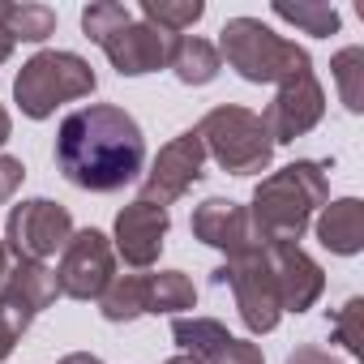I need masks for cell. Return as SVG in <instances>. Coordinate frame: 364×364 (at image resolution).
<instances>
[{
	"instance_id": "obj_1",
	"label": "cell",
	"mask_w": 364,
	"mask_h": 364,
	"mask_svg": "<svg viewBox=\"0 0 364 364\" xmlns=\"http://www.w3.org/2000/svg\"><path fill=\"white\" fill-rule=\"evenodd\" d=\"M56 163L69 185L86 193H116L146 167V137L116 103H90L65 116L56 133Z\"/></svg>"
},
{
	"instance_id": "obj_2",
	"label": "cell",
	"mask_w": 364,
	"mask_h": 364,
	"mask_svg": "<svg viewBox=\"0 0 364 364\" xmlns=\"http://www.w3.org/2000/svg\"><path fill=\"white\" fill-rule=\"evenodd\" d=\"M330 202V180L321 163L296 159L283 171L266 176L253 206H249V232L253 245L270 249V245H300V236L313 223V210H321Z\"/></svg>"
},
{
	"instance_id": "obj_3",
	"label": "cell",
	"mask_w": 364,
	"mask_h": 364,
	"mask_svg": "<svg viewBox=\"0 0 364 364\" xmlns=\"http://www.w3.org/2000/svg\"><path fill=\"white\" fill-rule=\"evenodd\" d=\"M219 60H228L253 86H283L287 77H300L313 69V60L300 43L274 35L257 18H232L219 31Z\"/></svg>"
},
{
	"instance_id": "obj_4",
	"label": "cell",
	"mask_w": 364,
	"mask_h": 364,
	"mask_svg": "<svg viewBox=\"0 0 364 364\" xmlns=\"http://www.w3.org/2000/svg\"><path fill=\"white\" fill-rule=\"evenodd\" d=\"M99 77L77 52H35L14 77V103L31 120H48L60 103L95 95Z\"/></svg>"
},
{
	"instance_id": "obj_5",
	"label": "cell",
	"mask_w": 364,
	"mask_h": 364,
	"mask_svg": "<svg viewBox=\"0 0 364 364\" xmlns=\"http://www.w3.org/2000/svg\"><path fill=\"white\" fill-rule=\"evenodd\" d=\"M198 137H202V150L232 176H257L270 167V154H274V141L262 116L240 103L210 107L198 124Z\"/></svg>"
},
{
	"instance_id": "obj_6",
	"label": "cell",
	"mask_w": 364,
	"mask_h": 364,
	"mask_svg": "<svg viewBox=\"0 0 364 364\" xmlns=\"http://www.w3.org/2000/svg\"><path fill=\"white\" fill-rule=\"evenodd\" d=\"M215 283H228L232 296H236V313L245 321L249 334H270L283 317V304H279V287H274V270H270V257L262 245H249L240 253H232L219 270H215Z\"/></svg>"
},
{
	"instance_id": "obj_7",
	"label": "cell",
	"mask_w": 364,
	"mask_h": 364,
	"mask_svg": "<svg viewBox=\"0 0 364 364\" xmlns=\"http://www.w3.org/2000/svg\"><path fill=\"white\" fill-rule=\"evenodd\" d=\"M69 236H73V215L52 198H31L14 206L5 223V249L18 262H48L65 253Z\"/></svg>"
},
{
	"instance_id": "obj_8",
	"label": "cell",
	"mask_w": 364,
	"mask_h": 364,
	"mask_svg": "<svg viewBox=\"0 0 364 364\" xmlns=\"http://www.w3.org/2000/svg\"><path fill=\"white\" fill-rule=\"evenodd\" d=\"M112 279H116L112 236H103L99 228L73 232L69 245H65V253H60V266H56L60 296H69V300H99Z\"/></svg>"
},
{
	"instance_id": "obj_9",
	"label": "cell",
	"mask_w": 364,
	"mask_h": 364,
	"mask_svg": "<svg viewBox=\"0 0 364 364\" xmlns=\"http://www.w3.org/2000/svg\"><path fill=\"white\" fill-rule=\"evenodd\" d=\"M202 167H206L202 137H198V129H185L154 154V163L141 180V202H154V206L167 210L171 202H180L202 180Z\"/></svg>"
},
{
	"instance_id": "obj_10",
	"label": "cell",
	"mask_w": 364,
	"mask_h": 364,
	"mask_svg": "<svg viewBox=\"0 0 364 364\" xmlns=\"http://www.w3.org/2000/svg\"><path fill=\"white\" fill-rule=\"evenodd\" d=\"M321 116H326V90H321L317 73L309 69V73H300V77H287V82L274 90L270 107L262 112V124H266L270 141H296V137H304L309 129H317Z\"/></svg>"
},
{
	"instance_id": "obj_11",
	"label": "cell",
	"mask_w": 364,
	"mask_h": 364,
	"mask_svg": "<svg viewBox=\"0 0 364 364\" xmlns=\"http://www.w3.org/2000/svg\"><path fill=\"white\" fill-rule=\"evenodd\" d=\"M167 228H171V215L154 202H129L120 215H116V228H112V249L124 257V266L133 270H146L159 262L163 253V240H167Z\"/></svg>"
},
{
	"instance_id": "obj_12",
	"label": "cell",
	"mask_w": 364,
	"mask_h": 364,
	"mask_svg": "<svg viewBox=\"0 0 364 364\" xmlns=\"http://www.w3.org/2000/svg\"><path fill=\"white\" fill-rule=\"evenodd\" d=\"M171 43H176V35H167V31H159L150 22H129L124 31H116L103 43V52H107V60H112V69L120 77H141V73L167 69Z\"/></svg>"
},
{
	"instance_id": "obj_13",
	"label": "cell",
	"mask_w": 364,
	"mask_h": 364,
	"mask_svg": "<svg viewBox=\"0 0 364 364\" xmlns=\"http://www.w3.org/2000/svg\"><path fill=\"white\" fill-rule=\"evenodd\" d=\"M266 257H270V270H274V287H279L283 313H304V309H313L321 300L326 270L300 245H270Z\"/></svg>"
},
{
	"instance_id": "obj_14",
	"label": "cell",
	"mask_w": 364,
	"mask_h": 364,
	"mask_svg": "<svg viewBox=\"0 0 364 364\" xmlns=\"http://www.w3.org/2000/svg\"><path fill=\"white\" fill-rule=\"evenodd\" d=\"M193 236L210 249H219L223 257L240 253L253 245V232H249V206L232 202V198H206L198 210H193Z\"/></svg>"
},
{
	"instance_id": "obj_15",
	"label": "cell",
	"mask_w": 364,
	"mask_h": 364,
	"mask_svg": "<svg viewBox=\"0 0 364 364\" xmlns=\"http://www.w3.org/2000/svg\"><path fill=\"white\" fill-rule=\"evenodd\" d=\"M313 232H317L321 249H330L338 257H355L364 249V202L360 198L326 202L321 215L313 219Z\"/></svg>"
},
{
	"instance_id": "obj_16",
	"label": "cell",
	"mask_w": 364,
	"mask_h": 364,
	"mask_svg": "<svg viewBox=\"0 0 364 364\" xmlns=\"http://www.w3.org/2000/svg\"><path fill=\"white\" fill-rule=\"evenodd\" d=\"M60 296V283H56V270L48 262H18L5 283H0V300H9L14 309H22L26 317L52 309Z\"/></svg>"
},
{
	"instance_id": "obj_17",
	"label": "cell",
	"mask_w": 364,
	"mask_h": 364,
	"mask_svg": "<svg viewBox=\"0 0 364 364\" xmlns=\"http://www.w3.org/2000/svg\"><path fill=\"white\" fill-rule=\"evenodd\" d=\"M167 69L176 73V82H185V86H206V82H215V77H219L223 60H219V48H215L210 39H198V35H176Z\"/></svg>"
},
{
	"instance_id": "obj_18",
	"label": "cell",
	"mask_w": 364,
	"mask_h": 364,
	"mask_svg": "<svg viewBox=\"0 0 364 364\" xmlns=\"http://www.w3.org/2000/svg\"><path fill=\"white\" fill-rule=\"evenodd\" d=\"M198 304V287L185 270H159V274H146V313H185Z\"/></svg>"
},
{
	"instance_id": "obj_19",
	"label": "cell",
	"mask_w": 364,
	"mask_h": 364,
	"mask_svg": "<svg viewBox=\"0 0 364 364\" xmlns=\"http://www.w3.org/2000/svg\"><path fill=\"white\" fill-rule=\"evenodd\" d=\"M99 313L112 326L137 321L146 313V274H116L99 296Z\"/></svg>"
},
{
	"instance_id": "obj_20",
	"label": "cell",
	"mask_w": 364,
	"mask_h": 364,
	"mask_svg": "<svg viewBox=\"0 0 364 364\" xmlns=\"http://www.w3.org/2000/svg\"><path fill=\"white\" fill-rule=\"evenodd\" d=\"M274 18L300 26L304 35H317V39H330L338 31V9L326 5V0H274Z\"/></svg>"
},
{
	"instance_id": "obj_21",
	"label": "cell",
	"mask_w": 364,
	"mask_h": 364,
	"mask_svg": "<svg viewBox=\"0 0 364 364\" xmlns=\"http://www.w3.org/2000/svg\"><path fill=\"white\" fill-rule=\"evenodd\" d=\"M202 14H206L202 0H141V22H150L167 35L189 31L193 22H202Z\"/></svg>"
},
{
	"instance_id": "obj_22",
	"label": "cell",
	"mask_w": 364,
	"mask_h": 364,
	"mask_svg": "<svg viewBox=\"0 0 364 364\" xmlns=\"http://www.w3.org/2000/svg\"><path fill=\"white\" fill-rule=\"evenodd\" d=\"M171 338L185 347V355L202 360L210 347H219V343L228 338V326L215 321V317H176V321H171Z\"/></svg>"
},
{
	"instance_id": "obj_23",
	"label": "cell",
	"mask_w": 364,
	"mask_h": 364,
	"mask_svg": "<svg viewBox=\"0 0 364 364\" xmlns=\"http://www.w3.org/2000/svg\"><path fill=\"white\" fill-rule=\"evenodd\" d=\"M330 73L338 82V99L347 112H364V48H343L330 60Z\"/></svg>"
},
{
	"instance_id": "obj_24",
	"label": "cell",
	"mask_w": 364,
	"mask_h": 364,
	"mask_svg": "<svg viewBox=\"0 0 364 364\" xmlns=\"http://www.w3.org/2000/svg\"><path fill=\"white\" fill-rule=\"evenodd\" d=\"M129 22H133V14L120 5V0H95V5L82 9V31H86V39H95L99 48H103L116 31H124Z\"/></svg>"
},
{
	"instance_id": "obj_25",
	"label": "cell",
	"mask_w": 364,
	"mask_h": 364,
	"mask_svg": "<svg viewBox=\"0 0 364 364\" xmlns=\"http://www.w3.org/2000/svg\"><path fill=\"white\" fill-rule=\"evenodd\" d=\"M330 326H334V343H343L347 355H364V300L360 296H351L343 309H334Z\"/></svg>"
},
{
	"instance_id": "obj_26",
	"label": "cell",
	"mask_w": 364,
	"mask_h": 364,
	"mask_svg": "<svg viewBox=\"0 0 364 364\" xmlns=\"http://www.w3.org/2000/svg\"><path fill=\"white\" fill-rule=\"evenodd\" d=\"M202 364H266V355H262V347H257V343L228 334L219 347H210V351L202 355Z\"/></svg>"
},
{
	"instance_id": "obj_27",
	"label": "cell",
	"mask_w": 364,
	"mask_h": 364,
	"mask_svg": "<svg viewBox=\"0 0 364 364\" xmlns=\"http://www.w3.org/2000/svg\"><path fill=\"white\" fill-rule=\"evenodd\" d=\"M35 317H26L22 309H14L9 300H0V360L5 355H14V347H18V338L26 334V326H31Z\"/></svg>"
},
{
	"instance_id": "obj_28",
	"label": "cell",
	"mask_w": 364,
	"mask_h": 364,
	"mask_svg": "<svg viewBox=\"0 0 364 364\" xmlns=\"http://www.w3.org/2000/svg\"><path fill=\"white\" fill-rule=\"evenodd\" d=\"M22 180H26V167H22V159H14V154H0V202H9V198L22 189Z\"/></svg>"
},
{
	"instance_id": "obj_29",
	"label": "cell",
	"mask_w": 364,
	"mask_h": 364,
	"mask_svg": "<svg viewBox=\"0 0 364 364\" xmlns=\"http://www.w3.org/2000/svg\"><path fill=\"white\" fill-rule=\"evenodd\" d=\"M287 364H343V360L330 355L326 347H296V351L287 355Z\"/></svg>"
},
{
	"instance_id": "obj_30",
	"label": "cell",
	"mask_w": 364,
	"mask_h": 364,
	"mask_svg": "<svg viewBox=\"0 0 364 364\" xmlns=\"http://www.w3.org/2000/svg\"><path fill=\"white\" fill-rule=\"evenodd\" d=\"M56 364H103L99 355H90V351H69V355H60Z\"/></svg>"
},
{
	"instance_id": "obj_31",
	"label": "cell",
	"mask_w": 364,
	"mask_h": 364,
	"mask_svg": "<svg viewBox=\"0 0 364 364\" xmlns=\"http://www.w3.org/2000/svg\"><path fill=\"white\" fill-rule=\"evenodd\" d=\"M9 133H14V120H9V112H5V103H0V146L9 141Z\"/></svg>"
},
{
	"instance_id": "obj_32",
	"label": "cell",
	"mask_w": 364,
	"mask_h": 364,
	"mask_svg": "<svg viewBox=\"0 0 364 364\" xmlns=\"http://www.w3.org/2000/svg\"><path fill=\"white\" fill-rule=\"evenodd\" d=\"M9 56H14V39H9V35H5V31H0V65H5V60H9Z\"/></svg>"
},
{
	"instance_id": "obj_33",
	"label": "cell",
	"mask_w": 364,
	"mask_h": 364,
	"mask_svg": "<svg viewBox=\"0 0 364 364\" xmlns=\"http://www.w3.org/2000/svg\"><path fill=\"white\" fill-rule=\"evenodd\" d=\"M5 274H9V249H5V240H0V283H5Z\"/></svg>"
},
{
	"instance_id": "obj_34",
	"label": "cell",
	"mask_w": 364,
	"mask_h": 364,
	"mask_svg": "<svg viewBox=\"0 0 364 364\" xmlns=\"http://www.w3.org/2000/svg\"><path fill=\"white\" fill-rule=\"evenodd\" d=\"M163 364H202V360H193V355L180 351V355H171V360H163Z\"/></svg>"
}]
</instances>
